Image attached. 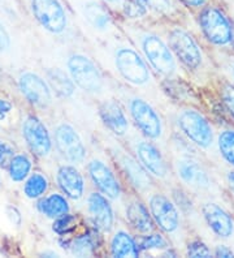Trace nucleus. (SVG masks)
Here are the masks:
<instances>
[{
	"instance_id": "nucleus-1",
	"label": "nucleus",
	"mask_w": 234,
	"mask_h": 258,
	"mask_svg": "<svg viewBox=\"0 0 234 258\" xmlns=\"http://www.w3.org/2000/svg\"><path fill=\"white\" fill-rule=\"evenodd\" d=\"M29 7L34 19L48 32L60 34L66 29L68 19L60 0H29Z\"/></svg>"
},
{
	"instance_id": "nucleus-2",
	"label": "nucleus",
	"mask_w": 234,
	"mask_h": 258,
	"mask_svg": "<svg viewBox=\"0 0 234 258\" xmlns=\"http://www.w3.org/2000/svg\"><path fill=\"white\" fill-rule=\"evenodd\" d=\"M69 73L73 81L85 92H99L103 85L102 75L95 64L84 55H73L68 60Z\"/></svg>"
},
{
	"instance_id": "nucleus-3",
	"label": "nucleus",
	"mask_w": 234,
	"mask_h": 258,
	"mask_svg": "<svg viewBox=\"0 0 234 258\" xmlns=\"http://www.w3.org/2000/svg\"><path fill=\"white\" fill-rule=\"evenodd\" d=\"M116 67L126 81L143 85L150 80V72L139 55L130 48H121L116 54Z\"/></svg>"
},
{
	"instance_id": "nucleus-4",
	"label": "nucleus",
	"mask_w": 234,
	"mask_h": 258,
	"mask_svg": "<svg viewBox=\"0 0 234 258\" xmlns=\"http://www.w3.org/2000/svg\"><path fill=\"white\" fill-rule=\"evenodd\" d=\"M200 25L209 41L216 44H226L233 38V30L226 17L216 8H207L200 16Z\"/></svg>"
},
{
	"instance_id": "nucleus-5",
	"label": "nucleus",
	"mask_w": 234,
	"mask_h": 258,
	"mask_svg": "<svg viewBox=\"0 0 234 258\" xmlns=\"http://www.w3.org/2000/svg\"><path fill=\"white\" fill-rule=\"evenodd\" d=\"M182 132L197 145L207 148L212 142V129L208 121L195 111H184L178 117Z\"/></svg>"
},
{
	"instance_id": "nucleus-6",
	"label": "nucleus",
	"mask_w": 234,
	"mask_h": 258,
	"mask_svg": "<svg viewBox=\"0 0 234 258\" xmlns=\"http://www.w3.org/2000/svg\"><path fill=\"white\" fill-rule=\"evenodd\" d=\"M142 47L146 57L156 71L164 75H171L176 68L175 59L164 42L156 35H146L142 42Z\"/></svg>"
},
{
	"instance_id": "nucleus-7",
	"label": "nucleus",
	"mask_w": 234,
	"mask_h": 258,
	"mask_svg": "<svg viewBox=\"0 0 234 258\" xmlns=\"http://www.w3.org/2000/svg\"><path fill=\"white\" fill-rule=\"evenodd\" d=\"M57 150L66 161L72 163H82L86 157V149L82 144L80 136L68 124H62L55 133Z\"/></svg>"
},
{
	"instance_id": "nucleus-8",
	"label": "nucleus",
	"mask_w": 234,
	"mask_h": 258,
	"mask_svg": "<svg viewBox=\"0 0 234 258\" xmlns=\"http://www.w3.org/2000/svg\"><path fill=\"white\" fill-rule=\"evenodd\" d=\"M169 44L178 59H181L182 63L190 68L199 66L202 55L191 35L181 29H176L169 34Z\"/></svg>"
},
{
	"instance_id": "nucleus-9",
	"label": "nucleus",
	"mask_w": 234,
	"mask_h": 258,
	"mask_svg": "<svg viewBox=\"0 0 234 258\" xmlns=\"http://www.w3.org/2000/svg\"><path fill=\"white\" fill-rule=\"evenodd\" d=\"M130 112L135 124L147 137L158 139L162 135L160 119L150 104L142 99H133L130 103Z\"/></svg>"
},
{
	"instance_id": "nucleus-10",
	"label": "nucleus",
	"mask_w": 234,
	"mask_h": 258,
	"mask_svg": "<svg viewBox=\"0 0 234 258\" xmlns=\"http://www.w3.org/2000/svg\"><path fill=\"white\" fill-rule=\"evenodd\" d=\"M24 136L29 148L39 157L51 151V139L46 126L34 116H29L24 123Z\"/></svg>"
},
{
	"instance_id": "nucleus-11",
	"label": "nucleus",
	"mask_w": 234,
	"mask_h": 258,
	"mask_svg": "<svg viewBox=\"0 0 234 258\" xmlns=\"http://www.w3.org/2000/svg\"><path fill=\"white\" fill-rule=\"evenodd\" d=\"M19 85L22 94L35 106L43 107L51 102L50 89L39 76L34 73H25L20 77Z\"/></svg>"
},
{
	"instance_id": "nucleus-12",
	"label": "nucleus",
	"mask_w": 234,
	"mask_h": 258,
	"mask_svg": "<svg viewBox=\"0 0 234 258\" xmlns=\"http://www.w3.org/2000/svg\"><path fill=\"white\" fill-rule=\"evenodd\" d=\"M150 208L155 222L167 232H173L178 227V213L175 205L163 196H153L150 200Z\"/></svg>"
},
{
	"instance_id": "nucleus-13",
	"label": "nucleus",
	"mask_w": 234,
	"mask_h": 258,
	"mask_svg": "<svg viewBox=\"0 0 234 258\" xmlns=\"http://www.w3.org/2000/svg\"><path fill=\"white\" fill-rule=\"evenodd\" d=\"M89 172L94 184L103 195L109 199H117L120 196V184L108 167L100 161H93L89 164Z\"/></svg>"
},
{
	"instance_id": "nucleus-14",
	"label": "nucleus",
	"mask_w": 234,
	"mask_h": 258,
	"mask_svg": "<svg viewBox=\"0 0 234 258\" xmlns=\"http://www.w3.org/2000/svg\"><path fill=\"white\" fill-rule=\"evenodd\" d=\"M75 6L81 16L97 30L106 32L112 25L108 12L95 0H75Z\"/></svg>"
},
{
	"instance_id": "nucleus-15",
	"label": "nucleus",
	"mask_w": 234,
	"mask_h": 258,
	"mask_svg": "<svg viewBox=\"0 0 234 258\" xmlns=\"http://www.w3.org/2000/svg\"><path fill=\"white\" fill-rule=\"evenodd\" d=\"M88 209L94 224L102 231H109L113 224V213L102 195L93 193L88 200Z\"/></svg>"
},
{
	"instance_id": "nucleus-16",
	"label": "nucleus",
	"mask_w": 234,
	"mask_h": 258,
	"mask_svg": "<svg viewBox=\"0 0 234 258\" xmlns=\"http://www.w3.org/2000/svg\"><path fill=\"white\" fill-rule=\"evenodd\" d=\"M57 184L62 192L70 199L78 200L84 195V179L74 167L62 166L57 172Z\"/></svg>"
},
{
	"instance_id": "nucleus-17",
	"label": "nucleus",
	"mask_w": 234,
	"mask_h": 258,
	"mask_svg": "<svg viewBox=\"0 0 234 258\" xmlns=\"http://www.w3.org/2000/svg\"><path fill=\"white\" fill-rule=\"evenodd\" d=\"M207 223L220 237H228L233 233V222L221 208L215 204H207L203 209Z\"/></svg>"
},
{
	"instance_id": "nucleus-18",
	"label": "nucleus",
	"mask_w": 234,
	"mask_h": 258,
	"mask_svg": "<svg viewBox=\"0 0 234 258\" xmlns=\"http://www.w3.org/2000/svg\"><path fill=\"white\" fill-rule=\"evenodd\" d=\"M137 153L139 161L146 167L147 171H150L155 176H166L167 164L155 146H152L148 142H140L137 146Z\"/></svg>"
},
{
	"instance_id": "nucleus-19",
	"label": "nucleus",
	"mask_w": 234,
	"mask_h": 258,
	"mask_svg": "<svg viewBox=\"0 0 234 258\" xmlns=\"http://www.w3.org/2000/svg\"><path fill=\"white\" fill-rule=\"evenodd\" d=\"M100 117L108 129L116 135H124L128 129V120L117 103L112 101L104 102L100 106Z\"/></svg>"
},
{
	"instance_id": "nucleus-20",
	"label": "nucleus",
	"mask_w": 234,
	"mask_h": 258,
	"mask_svg": "<svg viewBox=\"0 0 234 258\" xmlns=\"http://www.w3.org/2000/svg\"><path fill=\"white\" fill-rule=\"evenodd\" d=\"M178 175L189 185L199 188H206L209 185V179L206 171L191 159H182L178 162Z\"/></svg>"
},
{
	"instance_id": "nucleus-21",
	"label": "nucleus",
	"mask_w": 234,
	"mask_h": 258,
	"mask_svg": "<svg viewBox=\"0 0 234 258\" xmlns=\"http://www.w3.org/2000/svg\"><path fill=\"white\" fill-rule=\"evenodd\" d=\"M129 223L139 232H150L152 230V221L144 206L139 202H131L126 210Z\"/></svg>"
},
{
	"instance_id": "nucleus-22",
	"label": "nucleus",
	"mask_w": 234,
	"mask_h": 258,
	"mask_svg": "<svg viewBox=\"0 0 234 258\" xmlns=\"http://www.w3.org/2000/svg\"><path fill=\"white\" fill-rule=\"evenodd\" d=\"M42 214L48 218H59L68 214L69 205L66 200L60 195H51L42 200L38 205Z\"/></svg>"
},
{
	"instance_id": "nucleus-23",
	"label": "nucleus",
	"mask_w": 234,
	"mask_h": 258,
	"mask_svg": "<svg viewBox=\"0 0 234 258\" xmlns=\"http://www.w3.org/2000/svg\"><path fill=\"white\" fill-rule=\"evenodd\" d=\"M121 163L130 181L138 189H146L147 186H150V177L134 159H131L130 157H124Z\"/></svg>"
},
{
	"instance_id": "nucleus-24",
	"label": "nucleus",
	"mask_w": 234,
	"mask_h": 258,
	"mask_svg": "<svg viewBox=\"0 0 234 258\" xmlns=\"http://www.w3.org/2000/svg\"><path fill=\"white\" fill-rule=\"evenodd\" d=\"M112 254L115 257H137L138 248L134 240L126 232H117L112 240Z\"/></svg>"
},
{
	"instance_id": "nucleus-25",
	"label": "nucleus",
	"mask_w": 234,
	"mask_h": 258,
	"mask_svg": "<svg viewBox=\"0 0 234 258\" xmlns=\"http://www.w3.org/2000/svg\"><path fill=\"white\" fill-rule=\"evenodd\" d=\"M51 86L57 95L62 98H68L74 93V85L72 80L60 70H51L47 75Z\"/></svg>"
},
{
	"instance_id": "nucleus-26",
	"label": "nucleus",
	"mask_w": 234,
	"mask_h": 258,
	"mask_svg": "<svg viewBox=\"0 0 234 258\" xmlns=\"http://www.w3.org/2000/svg\"><path fill=\"white\" fill-rule=\"evenodd\" d=\"M31 168V162L26 155H16L10 163L11 179L15 181H21L29 175Z\"/></svg>"
},
{
	"instance_id": "nucleus-27",
	"label": "nucleus",
	"mask_w": 234,
	"mask_h": 258,
	"mask_svg": "<svg viewBox=\"0 0 234 258\" xmlns=\"http://www.w3.org/2000/svg\"><path fill=\"white\" fill-rule=\"evenodd\" d=\"M47 188H48V181H47L46 177L41 173H34L26 181L24 190H25V195L29 199H38L46 193Z\"/></svg>"
},
{
	"instance_id": "nucleus-28",
	"label": "nucleus",
	"mask_w": 234,
	"mask_h": 258,
	"mask_svg": "<svg viewBox=\"0 0 234 258\" xmlns=\"http://www.w3.org/2000/svg\"><path fill=\"white\" fill-rule=\"evenodd\" d=\"M95 248V237L91 233L82 235L72 244V252L77 255H89Z\"/></svg>"
},
{
	"instance_id": "nucleus-29",
	"label": "nucleus",
	"mask_w": 234,
	"mask_h": 258,
	"mask_svg": "<svg viewBox=\"0 0 234 258\" xmlns=\"http://www.w3.org/2000/svg\"><path fill=\"white\" fill-rule=\"evenodd\" d=\"M218 146L224 158L234 166V131H226L218 139Z\"/></svg>"
},
{
	"instance_id": "nucleus-30",
	"label": "nucleus",
	"mask_w": 234,
	"mask_h": 258,
	"mask_svg": "<svg viewBox=\"0 0 234 258\" xmlns=\"http://www.w3.org/2000/svg\"><path fill=\"white\" fill-rule=\"evenodd\" d=\"M147 8L148 7L143 0H124V4H122L124 13L130 19H138V17L144 16Z\"/></svg>"
},
{
	"instance_id": "nucleus-31",
	"label": "nucleus",
	"mask_w": 234,
	"mask_h": 258,
	"mask_svg": "<svg viewBox=\"0 0 234 258\" xmlns=\"http://www.w3.org/2000/svg\"><path fill=\"white\" fill-rule=\"evenodd\" d=\"M74 226L75 218L72 217V215L65 214L59 217V219L53 223V231L60 233V235H65V233H68Z\"/></svg>"
},
{
	"instance_id": "nucleus-32",
	"label": "nucleus",
	"mask_w": 234,
	"mask_h": 258,
	"mask_svg": "<svg viewBox=\"0 0 234 258\" xmlns=\"http://www.w3.org/2000/svg\"><path fill=\"white\" fill-rule=\"evenodd\" d=\"M140 248L143 250H150V249H163L167 248V241L163 239L160 235H150L142 240Z\"/></svg>"
},
{
	"instance_id": "nucleus-33",
	"label": "nucleus",
	"mask_w": 234,
	"mask_h": 258,
	"mask_svg": "<svg viewBox=\"0 0 234 258\" xmlns=\"http://www.w3.org/2000/svg\"><path fill=\"white\" fill-rule=\"evenodd\" d=\"M187 254L190 255V257H209L211 252H209L208 248L203 242L194 241L191 244H189Z\"/></svg>"
},
{
	"instance_id": "nucleus-34",
	"label": "nucleus",
	"mask_w": 234,
	"mask_h": 258,
	"mask_svg": "<svg viewBox=\"0 0 234 258\" xmlns=\"http://www.w3.org/2000/svg\"><path fill=\"white\" fill-rule=\"evenodd\" d=\"M148 8L158 12L168 13L172 10V0H143Z\"/></svg>"
},
{
	"instance_id": "nucleus-35",
	"label": "nucleus",
	"mask_w": 234,
	"mask_h": 258,
	"mask_svg": "<svg viewBox=\"0 0 234 258\" xmlns=\"http://www.w3.org/2000/svg\"><path fill=\"white\" fill-rule=\"evenodd\" d=\"M13 158V150L11 146H8L7 144L0 141V166H7L8 163H11Z\"/></svg>"
},
{
	"instance_id": "nucleus-36",
	"label": "nucleus",
	"mask_w": 234,
	"mask_h": 258,
	"mask_svg": "<svg viewBox=\"0 0 234 258\" xmlns=\"http://www.w3.org/2000/svg\"><path fill=\"white\" fill-rule=\"evenodd\" d=\"M222 97H224V102L225 104H226V107H228L229 112H230L234 117V88L226 86V88L224 89V94H222Z\"/></svg>"
},
{
	"instance_id": "nucleus-37",
	"label": "nucleus",
	"mask_w": 234,
	"mask_h": 258,
	"mask_svg": "<svg viewBox=\"0 0 234 258\" xmlns=\"http://www.w3.org/2000/svg\"><path fill=\"white\" fill-rule=\"evenodd\" d=\"M10 47V34L6 30L4 25L0 22V52L8 50Z\"/></svg>"
},
{
	"instance_id": "nucleus-38",
	"label": "nucleus",
	"mask_w": 234,
	"mask_h": 258,
	"mask_svg": "<svg viewBox=\"0 0 234 258\" xmlns=\"http://www.w3.org/2000/svg\"><path fill=\"white\" fill-rule=\"evenodd\" d=\"M11 108H12V104L10 102L0 99V120H3L10 113Z\"/></svg>"
},
{
	"instance_id": "nucleus-39",
	"label": "nucleus",
	"mask_w": 234,
	"mask_h": 258,
	"mask_svg": "<svg viewBox=\"0 0 234 258\" xmlns=\"http://www.w3.org/2000/svg\"><path fill=\"white\" fill-rule=\"evenodd\" d=\"M216 255L217 257H233V253L229 250L228 248H225V246H218L217 250H216Z\"/></svg>"
},
{
	"instance_id": "nucleus-40",
	"label": "nucleus",
	"mask_w": 234,
	"mask_h": 258,
	"mask_svg": "<svg viewBox=\"0 0 234 258\" xmlns=\"http://www.w3.org/2000/svg\"><path fill=\"white\" fill-rule=\"evenodd\" d=\"M189 7H200L206 3V0H182Z\"/></svg>"
},
{
	"instance_id": "nucleus-41",
	"label": "nucleus",
	"mask_w": 234,
	"mask_h": 258,
	"mask_svg": "<svg viewBox=\"0 0 234 258\" xmlns=\"http://www.w3.org/2000/svg\"><path fill=\"white\" fill-rule=\"evenodd\" d=\"M228 181H229V185H230V189L234 192V171L228 175Z\"/></svg>"
},
{
	"instance_id": "nucleus-42",
	"label": "nucleus",
	"mask_w": 234,
	"mask_h": 258,
	"mask_svg": "<svg viewBox=\"0 0 234 258\" xmlns=\"http://www.w3.org/2000/svg\"><path fill=\"white\" fill-rule=\"evenodd\" d=\"M106 2L109 4H119V3H121L122 0H106ZM122 4H124V2H122Z\"/></svg>"
},
{
	"instance_id": "nucleus-43",
	"label": "nucleus",
	"mask_w": 234,
	"mask_h": 258,
	"mask_svg": "<svg viewBox=\"0 0 234 258\" xmlns=\"http://www.w3.org/2000/svg\"><path fill=\"white\" fill-rule=\"evenodd\" d=\"M233 75H234V68H233Z\"/></svg>"
}]
</instances>
